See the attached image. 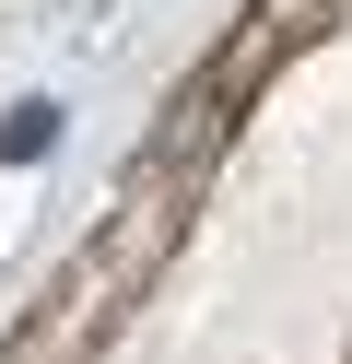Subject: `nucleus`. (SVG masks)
I'll return each instance as SVG.
<instances>
[{"label": "nucleus", "instance_id": "1", "mask_svg": "<svg viewBox=\"0 0 352 364\" xmlns=\"http://www.w3.org/2000/svg\"><path fill=\"white\" fill-rule=\"evenodd\" d=\"M59 141V106H12V118H0V165H23V153H47Z\"/></svg>", "mask_w": 352, "mask_h": 364}]
</instances>
